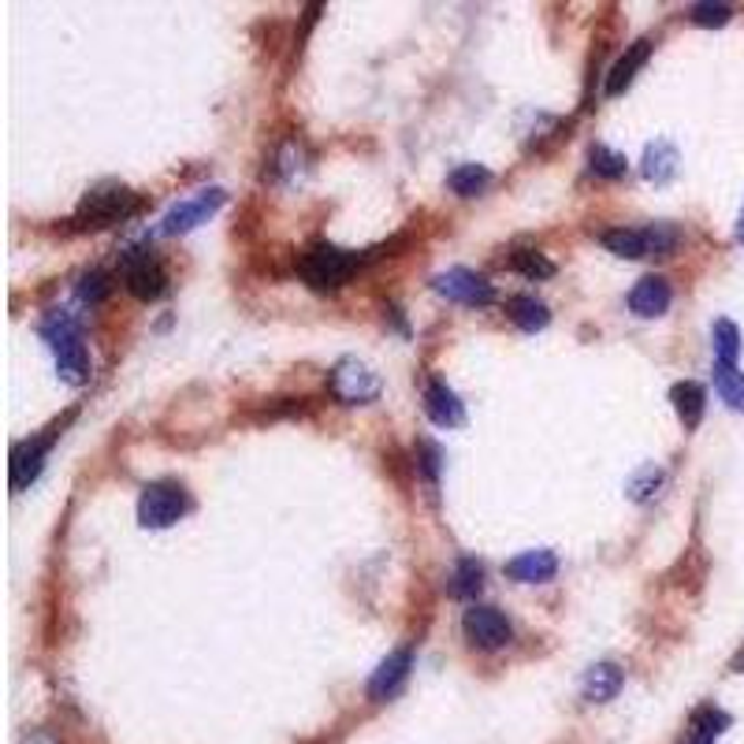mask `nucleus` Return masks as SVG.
I'll use <instances>...</instances> for the list:
<instances>
[{"label":"nucleus","instance_id":"nucleus-20","mask_svg":"<svg viewBox=\"0 0 744 744\" xmlns=\"http://www.w3.org/2000/svg\"><path fill=\"white\" fill-rule=\"evenodd\" d=\"M488 183H492V171L484 165H458L451 176H447V187H451L458 198H476Z\"/></svg>","mask_w":744,"mask_h":744},{"label":"nucleus","instance_id":"nucleus-14","mask_svg":"<svg viewBox=\"0 0 744 744\" xmlns=\"http://www.w3.org/2000/svg\"><path fill=\"white\" fill-rule=\"evenodd\" d=\"M425 414L432 425L440 428H458L465 421V406L458 403V395L447 384H440V380H428L425 387Z\"/></svg>","mask_w":744,"mask_h":744},{"label":"nucleus","instance_id":"nucleus-26","mask_svg":"<svg viewBox=\"0 0 744 744\" xmlns=\"http://www.w3.org/2000/svg\"><path fill=\"white\" fill-rule=\"evenodd\" d=\"M588 168H593V176L599 179H622L625 176V157L607 146H593V153H588Z\"/></svg>","mask_w":744,"mask_h":744},{"label":"nucleus","instance_id":"nucleus-3","mask_svg":"<svg viewBox=\"0 0 744 744\" xmlns=\"http://www.w3.org/2000/svg\"><path fill=\"white\" fill-rule=\"evenodd\" d=\"M190 510V495L179 481H153L142 488L138 499V521L146 529H168Z\"/></svg>","mask_w":744,"mask_h":744},{"label":"nucleus","instance_id":"nucleus-15","mask_svg":"<svg viewBox=\"0 0 744 744\" xmlns=\"http://www.w3.org/2000/svg\"><path fill=\"white\" fill-rule=\"evenodd\" d=\"M647 56H652V37H641V42L629 45L625 56L607 75V98H618V93H625V86L636 79V71H641L644 64H647Z\"/></svg>","mask_w":744,"mask_h":744},{"label":"nucleus","instance_id":"nucleus-16","mask_svg":"<svg viewBox=\"0 0 744 744\" xmlns=\"http://www.w3.org/2000/svg\"><path fill=\"white\" fill-rule=\"evenodd\" d=\"M622 685H625L622 666L599 663V666H593V670L585 674V685H580V692H585V700H588V703H607V700H615Z\"/></svg>","mask_w":744,"mask_h":744},{"label":"nucleus","instance_id":"nucleus-23","mask_svg":"<svg viewBox=\"0 0 744 744\" xmlns=\"http://www.w3.org/2000/svg\"><path fill=\"white\" fill-rule=\"evenodd\" d=\"M714 387H719L722 403H730L733 409H744V372L737 365H714Z\"/></svg>","mask_w":744,"mask_h":744},{"label":"nucleus","instance_id":"nucleus-30","mask_svg":"<svg viewBox=\"0 0 744 744\" xmlns=\"http://www.w3.org/2000/svg\"><path fill=\"white\" fill-rule=\"evenodd\" d=\"M660 481H663V470H655V465H644V470L633 473V481H629V495H633V499H647V495L660 488Z\"/></svg>","mask_w":744,"mask_h":744},{"label":"nucleus","instance_id":"nucleus-10","mask_svg":"<svg viewBox=\"0 0 744 744\" xmlns=\"http://www.w3.org/2000/svg\"><path fill=\"white\" fill-rule=\"evenodd\" d=\"M409 666H414V652H409V647H398V652H391L387 660L376 666V674L369 677V700H376V703L391 700V696H395L406 685Z\"/></svg>","mask_w":744,"mask_h":744},{"label":"nucleus","instance_id":"nucleus-31","mask_svg":"<svg viewBox=\"0 0 744 744\" xmlns=\"http://www.w3.org/2000/svg\"><path fill=\"white\" fill-rule=\"evenodd\" d=\"M79 291H82V298L90 302V305L104 302V298H109V275L98 272V269H93V272H86V275H82V288H79Z\"/></svg>","mask_w":744,"mask_h":744},{"label":"nucleus","instance_id":"nucleus-21","mask_svg":"<svg viewBox=\"0 0 744 744\" xmlns=\"http://www.w3.org/2000/svg\"><path fill=\"white\" fill-rule=\"evenodd\" d=\"M481 588H484V566L476 559H462L454 566V577H451V596L454 599H473Z\"/></svg>","mask_w":744,"mask_h":744},{"label":"nucleus","instance_id":"nucleus-22","mask_svg":"<svg viewBox=\"0 0 744 744\" xmlns=\"http://www.w3.org/2000/svg\"><path fill=\"white\" fill-rule=\"evenodd\" d=\"M510 317L521 331H540L551 324V309L537 298H514L510 302Z\"/></svg>","mask_w":744,"mask_h":744},{"label":"nucleus","instance_id":"nucleus-8","mask_svg":"<svg viewBox=\"0 0 744 744\" xmlns=\"http://www.w3.org/2000/svg\"><path fill=\"white\" fill-rule=\"evenodd\" d=\"M224 202H227V194H224L221 187L202 190V194L187 198V202H179L176 208H171L165 221H160V232H165V235H187V232H194V227H202L205 221H213V216L224 208Z\"/></svg>","mask_w":744,"mask_h":744},{"label":"nucleus","instance_id":"nucleus-25","mask_svg":"<svg viewBox=\"0 0 744 744\" xmlns=\"http://www.w3.org/2000/svg\"><path fill=\"white\" fill-rule=\"evenodd\" d=\"M644 243H647V257H670L681 243V232L674 224H647L644 227Z\"/></svg>","mask_w":744,"mask_h":744},{"label":"nucleus","instance_id":"nucleus-13","mask_svg":"<svg viewBox=\"0 0 744 744\" xmlns=\"http://www.w3.org/2000/svg\"><path fill=\"white\" fill-rule=\"evenodd\" d=\"M56 436H60V432H56V428H49L42 440H31V443L15 447V454H12V488L15 492L26 488V484H31L37 473H42L45 454H49V447H53Z\"/></svg>","mask_w":744,"mask_h":744},{"label":"nucleus","instance_id":"nucleus-24","mask_svg":"<svg viewBox=\"0 0 744 744\" xmlns=\"http://www.w3.org/2000/svg\"><path fill=\"white\" fill-rule=\"evenodd\" d=\"M510 269L521 272L525 280H551V275H555V264H551L540 250H514Z\"/></svg>","mask_w":744,"mask_h":744},{"label":"nucleus","instance_id":"nucleus-32","mask_svg":"<svg viewBox=\"0 0 744 744\" xmlns=\"http://www.w3.org/2000/svg\"><path fill=\"white\" fill-rule=\"evenodd\" d=\"M737 238H741V243H744V213H741V227H737Z\"/></svg>","mask_w":744,"mask_h":744},{"label":"nucleus","instance_id":"nucleus-33","mask_svg":"<svg viewBox=\"0 0 744 744\" xmlns=\"http://www.w3.org/2000/svg\"><path fill=\"white\" fill-rule=\"evenodd\" d=\"M692 744H714V741H692Z\"/></svg>","mask_w":744,"mask_h":744},{"label":"nucleus","instance_id":"nucleus-7","mask_svg":"<svg viewBox=\"0 0 744 744\" xmlns=\"http://www.w3.org/2000/svg\"><path fill=\"white\" fill-rule=\"evenodd\" d=\"M462 633L465 641L481 652H499L514 641V625L507 622V615H499L495 607H470L462 615Z\"/></svg>","mask_w":744,"mask_h":744},{"label":"nucleus","instance_id":"nucleus-6","mask_svg":"<svg viewBox=\"0 0 744 744\" xmlns=\"http://www.w3.org/2000/svg\"><path fill=\"white\" fill-rule=\"evenodd\" d=\"M123 283H127V291L135 294L138 302H153V298L165 294L168 275H165V269H160L157 257H153V250L138 246V250L123 253Z\"/></svg>","mask_w":744,"mask_h":744},{"label":"nucleus","instance_id":"nucleus-27","mask_svg":"<svg viewBox=\"0 0 744 744\" xmlns=\"http://www.w3.org/2000/svg\"><path fill=\"white\" fill-rule=\"evenodd\" d=\"M730 726V714L719 708H700L692 714V741H714Z\"/></svg>","mask_w":744,"mask_h":744},{"label":"nucleus","instance_id":"nucleus-11","mask_svg":"<svg viewBox=\"0 0 744 744\" xmlns=\"http://www.w3.org/2000/svg\"><path fill=\"white\" fill-rule=\"evenodd\" d=\"M670 298H674V291L663 275H644V280H636L633 291H629V309H633L636 317L652 320L670 309Z\"/></svg>","mask_w":744,"mask_h":744},{"label":"nucleus","instance_id":"nucleus-2","mask_svg":"<svg viewBox=\"0 0 744 744\" xmlns=\"http://www.w3.org/2000/svg\"><path fill=\"white\" fill-rule=\"evenodd\" d=\"M138 194L120 183H104L98 190H90V194L79 202V213H75L71 224L79 227H109V224H120L127 221V216L138 213Z\"/></svg>","mask_w":744,"mask_h":744},{"label":"nucleus","instance_id":"nucleus-19","mask_svg":"<svg viewBox=\"0 0 744 744\" xmlns=\"http://www.w3.org/2000/svg\"><path fill=\"white\" fill-rule=\"evenodd\" d=\"M599 243H604L610 253L629 257V261H636V257H647L644 227H610V232L599 235Z\"/></svg>","mask_w":744,"mask_h":744},{"label":"nucleus","instance_id":"nucleus-17","mask_svg":"<svg viewBox=\"0 0 744 744\" xmlns=\"http://www.w3.org/2000/svg\"><path fill=\"white\" fill-rule=\"evenodd\" d=\"M670 403L677 409V417H681L685 428H696L703 421V406H708V395H703L700 384H692V380H681V384L670 387Z\"/></svg>","mask_w":744,"mask_h":744},{"label":"nucleus","instance_id":"nucleus-1","mask_svg":"<svg viewBox=\"0 0 744 744\" xmlns=\"http://www.w3.org/2000/svg\"><path fill=\"white\" fill-rule=\"evenodd\" d=\"M358 264H361V253L354 250H342V246H331V243H313L309 250L302 253L298 272L313 291H339L342 283L358 272Z\"/></svg>","mask_w":744,"mask_h":744},{"label":"nucleus","instance_id":"nucleus-28","mask_svg":"<svg viewBox=\"0 0 744 744\" xmlns=\"http://www.w3.org/2000/svg\"><path fill=\"white\" fill-rule=\"evenodd\" d=\"M714 354H719L722 365H733L737 354H741V336H737V328H733L730 320L714 324Z\"/></svg>","mask_w":744,"mask_h":744},{"label":"nucleus","instance_id":"nucleus-12","mask_svg":"<svg viewBox=\"0 0 744 744\" xmlns=\"http://www.w3.org/2000/svg\"><path fill=\"white\" fill-rule=\"evenodd\" d=\"M503 574L510 580H521V585H543L559 574V555L555 551H521L518 559L503 566Z\"/></svg>","mask_w":744,"mask_h":744},{"label":"nucleus","instance_id":"nucleus-18","mask_svg":"<svg viewBox=\"0 0 744 744\" xmlns=\"http://www.w3.org/2000/svg\"><path fill=\"white\" fill-rule=\"evenodd\" d=\"M641 171H644L647 183H670L674 171H677V149L670 146V142H655V146H647Z\"/></svg>","mask_w":744,"mask_h":744},{"label":"nucleus","instance_id":"nucleus-9","mask_svg":"<svg viewBox=\"0 0 744 744\" xmlns=\"http://www.w3.org/2000/svg\"><path fill=\"white\" fill-rule=\"evenodd\" d=\"M436 291L443 294V298H451L458 305H492L495 302V288L484 275H476L470 269H447L436 275Z\"/></svg>","mask_w":744,"mask_h":744},{"label":"nucleus","instance_id":"nucleus-4","mask_svg":"<svg viewBox=\"0 0 744 744\" xmlns=\"http://www.w3.org/2000/svg\"><path fill=\"white\" fill-rule=\"evenodd\" d=\"M42 331H45V339H49L53 350H56L60 376L68 380V384H82V380L90 376V354H86L82 336H79V328H75V320L71 317H53Z\"/></svg>","mask_w":744,"mask_h":744},{"label":"nucleus","instance_id":"nucleus-29","mask_svg":"<svg viewBox=\"0 0 744 744\" xmlns=\"http://www.w3.org/2000/svg\"><path fill=\"white\" fill-rule=\"evenodd\" d=\"M692 23L696 26H726L733 8L730 4H692Z\"/></svg>","mask_w":744,"mask_h":744},{"label":"nucleus","instance_id":"nucleus-5","mask_svg":"<svg viewBox=\"0 0 744 744\" xmlns=\"http://www.w3.org/2000/svg\"><path fill=\"white\" fill-rule=\"evenodd\" d=\"M328 391L339 398L342 406H365L380 395V376L372 372L365 361L342 358L328 376Z\"/></svg>","mask_w":744,"mask_h":744}]
</instances>
